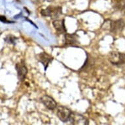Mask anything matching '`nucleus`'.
I'll list each match as a JSON object with an SVG mask.
<instances>
[{"label":"nucleus","mask_w":125,"mask_h":125,"mask_svg":"<svg viewBox=\"0 0 125 125\" xmlns=\"http://www.w3.org/2000/svg\"><path fill=\"white\" fill-rule=\"evenodd\" d=\"M62 13V9L58 6H49L45 9L41 10V14L44 17H50L55 19L61 15Z\"/></svg>","instance_id":"nucleus-1"},{"label":"nucleus","mask_w":125,"mask_h":125,"mask_svg":"<svg viewBox=\"0 0 125 125\" xmlns=\"http://www.w3.org/2000/svg\"><path fill=\"white\" fill-rule=\"evenodd\" d=\"M109 61L115 66L125 65V54L113 51L109 54Z\"/></svg>","instance_id":"nucleus-2"},{"label":"nucleus","mask_w":125,"mask_h":125,"mask_svg":"<svg viewBox=\"0 0 125 125\" xmlns=\"http://www.w3.org/2000/svg\"><path fill=\"white\" fill-rule=\"evenodd\" d=\"M69 121L73 125H88V120L83 115L78 113H72Z\"/></svg>","instance_id":"nucleus-3"},{"label":"nucleus","mask_w":125,"mask_h":125,"mask_svg":"<svg viewBox=\"0 0 125 125\" xmlns=\"http://www.w3.org/2000/svg\"><path fill=\"white\" fill-rule=\"evenodd\" d=\"M72 114V111L69 109L64 106L58 107L57 116L59 119L63 123H66L69 121L70 115Z\"/></svg>","instance_id":"nucleus-4"},{"label":"nucleus","mask_w":125,"mask_h":125,"mask_svg":"<svg viewBox=\"0 0 125 125\" xmlns=\"http://www.w3.org/2000/svg\"><path fill=\"white\" fill-rule=\"evenodd\" d=\"M16 70L17 71L18 77H19V80L21 81L24 80L25 78L26 77L27 73H28V69L25 65L24 62L22 61L19 63H17L16 64Z\"/></svg>","instance_id":"nucleus-5"},{"label":"nucleus","mask_w":125,"mask_h":125,"mask_svg":"<svg viewBox=\"0 0 125 125\" xmlns=\"http://www.w3.org/2000/svg\"><path fill=\"white\" fill-rule=\"evenodd\" d=\"M37 59L41 64H43L45 68V70H47L49 64L52 61L53 57L49 54L46 52H41V53L37 54Z\"/></svg>","instance_id":"nucleus-6"},{"label":"nucleus","mask_w":125,"mask_h":125,"mask_svg":"<svg viewBox=\"0 0 125 125\" xmlns=\"http://www.w3.org/2000/svg\"><path fill=\"white\" fill-rule=\"evenodd\" d=\"M41 101L47 108L51 109V110H53L57 106V104L55 100L52 97L49 96L48 95H45L41 97Z\"/></svg>","instance_id":"nucleus-7"},{"label":"nucleus","mask_w":125,"mask_h":125,"mask_svg":"<svg viewBox=\"0 0 125 125\" xmlns=\"http://www.w3.org/2000/svg\"><path fill=\"white\" fill-rule=\"evenodd\" d=\"M125 27V22L123 19H119L117 21H111V31L112 33L120 32Z\"/></svg>","instance_id":"nucleus-8"},{"label":"nucleus","mask_w":125,"mask_h":125,"mask_svg":"<svg viewBox=\"0 0 125 125\" xmlns=\"http://www.w3.org/2000/svg\"><path fill=\"white\" fill-rule=\"evenodd\" d=\"M78 36L75 33L73 34H70V33H65V43L67 45H78L79 42L78 40Z\"/></svg>","instance_id":"nucleus-9"},{"label":"nucleus","mask_w":125,"mask_h":125,"mask_svg":"<svg viewBox=\"0 0 125 125\" xmlns=\"http://www.w3.org/2000/svg\"><path fill=\"white\" fill-rule=\"evenodd\" d=\"M52 24L58 33H66V30L64 24V20H55L53 21Z\"/></svg>","instance_id":"nucleus-10"},{"label":"nucleus","mask_w":125,"mask_h":125,"mask_svg":"<svg viewBox=\"0 0 125 125\" xmlns=\"http://www.w3.org/2000/svg\"><path fill=\"white\" fill-rule=\"evenodd\" d=\"M111 21H112L109 20V19L105 21L102 25V29H103L104 30H111Z\"/></svg>","instance_id":"nucleus-11"},{"label":"nucleus","mask_w":125,"mask_h":125,"mask_svg":"<svg viewBox=\"0 0 125 125\" xmlns=\"http://www.w3.org/2000/svg\"><path fill=\"white\" fill-rule=\"evenodd\" d=\"M17 38L16 37H14L12 35H9L6 37V38L5 39V41H6L7 43H12V44H15L16 40Z\"/></svg>","instance_id":"nucleus-12"},{"label":"nucleus","mask_w":125,"mask_h":125,"mask_svg":"<svg viewBox=\"0 0 125 125\" xmlns=\"http://www.w3.org/2000/svg\"><path fill=\"white\" fill-rule=\"evenodd\" d=\"M0 21H1L3 23H10L11 22H9L7 21V19H6V17L4 16H0Z\"/></svg>","instance_id":"nucleus-13"},{"label":"nucleus","mask_w":125,"mask_h":125,"mask_svg":"<svg viewBox=\"0 0 125 125\" xmlns=\"http://www.w3.org/2000/svg\"><path fill=\"white\" fill-rule=\"evenodd\" d=\"M32 2L35 3H39L40 1H41V0H31Z\"/></svg>","instance_id":"nucleus-14"}]
</instances>
